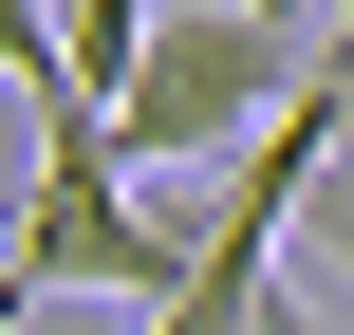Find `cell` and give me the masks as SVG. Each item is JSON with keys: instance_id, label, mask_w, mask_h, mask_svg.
Wrapping results in <instances>:
<instances>
[{"instance_id": "obj_1", "label": "cell", "mask_w": 354, "mask_h": 335, "mask_svg": "<svg viewBox=\"0 0 354 335\" xmlns=\"http://www.w3.org/2000/svg\"><path fill=\"white\" fill-rule=\"evenodd\" d=\"M336 75V0H168L149 75L112 93V168H243Z\"/></svg>"}, {"instance_id": "obj_2", "label": "cell", "mask_w": 354, "mask_h": 335, "mask_svg": "<svg viewBox=\"0 0 354 335\" xmlns=\"http://www.w3.org/2000/svg\"><path fill=\"white\" fill-rule=\"evenodd\" d=\"M0 280H19V298H149V317H168V298L205 280V242L131 205L112 131H56L37 186H19V224H0Z\"/></svg>"}, {"instance_id": "obj_3", "label": "cell", "mask_w": 354, "mask_h": 335, "mask_svg": "<svg viewBox=\"0 0 354 335\" xmlns=\"http://www.w3.org/2000/svg\"><path fill=\"white\" fill-rule=\"evenodd\" d=\"M0 335H19V280H0Z\"/></svg>"}, {"instance_id": "obj_4", "label": "cell", "mask_w": 354, "mask_h": 335, "mask_svg": "<svg viewBox=\"0 0 354 335\" xmlns=\"http://www.w3.org/2000/svg\"><path fill=\"white\" fill-rule=\"evenodd\" d=\"M336 37H354V0H336Z\"/></svg>"}]
</instances>
